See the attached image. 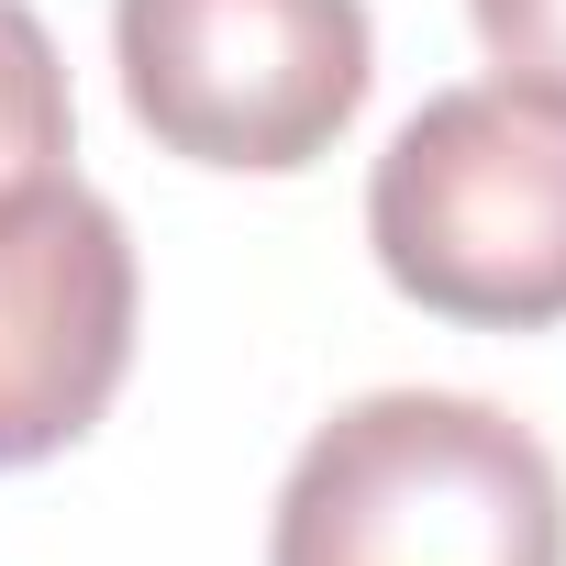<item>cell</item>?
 Here are the masks:
<instances>
[{
    "instance_id": "6da1fadb",
    "label": "cell",
    "mask_w": 566,
    "mask_h": 566,
    "mask_svg": "<svg viewBox=\"0 0 566 566\" xmlns=\"http://www.w3.org/2000/svg\"><path fill=\"white\" fill-rule=\"evenodd\" d=\"M266 566H566V478L478 389H367L290 455Z\"/></svg>"
},
{
    "instance_id": "7a4b0ae2",
    "label": "cell",
    "mask_w": 566,
    "mask_h": 566,
    "mask_svg": "<svg viewBox=\"0 0 566 566\" xmlns=\"http://www.w3.org/2000/svg\"><path fill=\"white\" fill-rule=\"evenodd\" d=\"M367 244L378 277L433 323H566V90L511 67L433 90L367 178Z\"/></svg>"
},
{
    "instance_id": "3957f363",
    "label": "cell",
    "mask_w": 566,
    "mask_h": 566,
    "mask_svg": "<svg viewBox=\"0 0 566 566\" xmlns=\"http://www.w3.org/2000/svg\"><path fill=\"white\" fill-rule=\"evenodd\" d=\"M123 112L156 156L301 178L378 90L367 0H112Z\"/></svg>"
},
{
    "instance_id": "277c9868",
    "label": "cell",
    "mask_w": 566,
    "mask_h": 566,
    "mask_svg": "<svg viewBox=\"0 0 566 566\" xmlns=\"http://www.w3.org/2000/svg\"><path fill=\"white\" fill-rule=\"evenodd\" d=\"M134 233L90 178L0 189V478L67 455L134 367Z\"/></svg>"
},
{
    "instance_id": "5b68a950",
    "label": "cell",
    "mask_w": 566,
    "mask_h": 566,
    "mask_svg": "<svg viewBox=\"0 0 566 566\" xmlns=\"http://www.w3.org/2000/svg\"><path fill=\"white\" fill-rule=\"evenodd\" d=\"M78 156V101H67V56L34 23V0H0V189L56 178Z\"/></svg>"
},
{
    "instance_id": "8992f818",
    "label": "cell",
    "mask_w": 566,
    "mask_h": 566,
    "mask_svg": "<svg viewBox=\"0 0 566 566\" xmlns=\"http://www.w3.org/2000/svg\"><path fill=\"white\" fill-rule=\"evenodd\" d=\"M478 45L511 67V78H555L566 90V0H467Z\"/></svg>"
}]
</instances>
